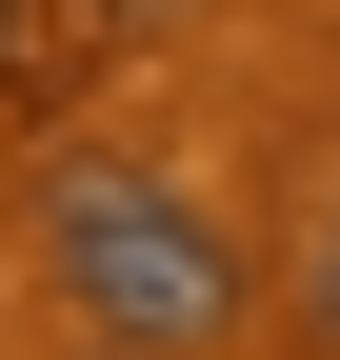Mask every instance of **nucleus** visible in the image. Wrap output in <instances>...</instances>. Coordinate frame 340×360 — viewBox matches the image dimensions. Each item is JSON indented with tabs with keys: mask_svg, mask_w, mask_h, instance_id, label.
I'll return each mask as SVG.
<instances>
[{
	"mask_svg": "<svg viewBox=\"0 0 340 360\" xmlns=\"http://www.w3.org/2000/svg\"><path fill=\"white\" fill-rule=\"evenodd\" d=\"M60 300L100 340H160L181 360V340L240 321V240L181 200V180H60Z\"/></svg>",
	"mask_w": 340,
	"mask_h": 360,
	"instance_id": "nucleus-1",
	"label": "nucleus"
},
{
	"mask_svg": "<svg viewBox=\"0 0 340 360\" xmlns=\"http://www.w3.org/2000/svg\"><path fill=\"white\" fill-rule=\"evenodd\" d=\"M301 300H320V340H340V200H320V240H301Z\"/></svg>",
	"mask_w": 340,
	"mask_h": 360,
	"instance_id": "nucleus-2",
	"label": "nucleus"
},
{
	"mask_svg": "<svg viewBox=\"0 0 340 360\" xmlns=\"http://www.w3.org/2000/svg\"><path fill=\"white\" fill-rule=\"evenodd\" d=\"M0 60H20V0H0Z\"/></svg>",
	"mask_w": 340,
	"mask_h": 360,
	"instance_id": "nucleus-3",
	"label": "nucleus"
}]
</instances>
